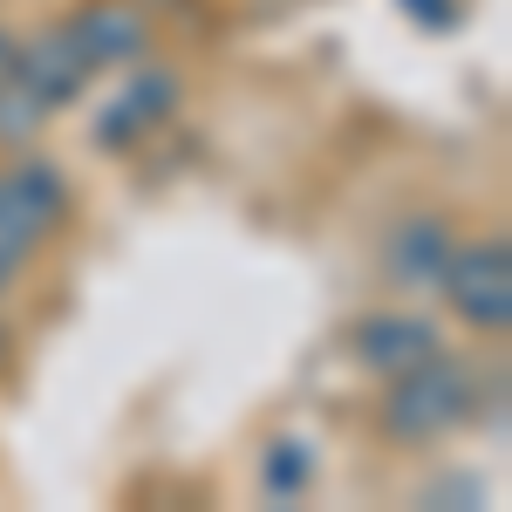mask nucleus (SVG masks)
<instances>
[{
    "mask_svg": "<svg viewBox=\"0 0 512 512\" xmlns=\"http://www.w3.org/2000/svg\"><path fill=\"white\" fill-rule=\"evenodd\" d=\"M62 28L96 76L151 55V7H137V0H76V14H62Z\"/></svg>",
    "mask_w": 512,
    "mask_h": 512,
    "instance_id": "20e7f679",
    "label": "nucleus"
},
{
    "mask_svg": "<svg viewBox=\"0 0 512 512\" xmlns=\"http://www.w3.org/2000/svg\"><path fill=\"white\" fill-rule=\"evenodd\" d=\"M123 103L137 110V117L151 123V137H158L164 123L178 117V103H185V76L171 69V62H151V55H137L130 69H123V89H117Z\"/></svg>",
    "mask_w": 512,
    "mask_h": 512,
    "instance_id": "6e6552de",
    "label": "nucleus"
},
{
    "mask_svg": "<svg viewBox=\"0 0 512 512\" xmlns=\"http://www.w3.org/2000/svg\"><path fill=\"white\" fill-rule=\"evenodd\" d=\"M349 349L376 383H390V376H403V369L431 362V355L444 349V335H437V321L410 315V308H376V315H362L349 328Z\"/></svg>",
    "mask_w": 512,
    "mask_h": 512,
    "instance_id": "423d86ee",
    "label": "nucleus"
},
{
    "mask_svg": "<svg viewBox=\"0 0 512 512\" xmlns=\"http://www.w3.org/2000/svg\"><path fill=\"white\" fill-rule=\"evenodd\" d=\"M14 76L28 82L48 110H69V103L89 96L96 69L82 62V48L69 41V28H62V21H48V28H35V35L14 41Z\"/></svg>",
    "mask_w": 512,
    "mask_h": 512,
    "instance_id": "0eeeda50",
    "label": "nucleus"
},
{
    "mask_svg": "<svg viewBox=\"0 0 512 512\" xmlns=\"http://www.w3.org/2000/svg\"><path fill=\"white\" fill-rule=\"evenodd\" d=\"M144 137H151V123L137 117L123 96H103V110H96V123H89V144L110 151V158H123V151H137Z\"/></svg>",
    "mask_w": 512,
    "mask_h": 512,
    "instance_id": "9b49d317",
    "label": "nucleus"
},
{
    "mask_svg": "<svg viewBox=\"0 0 512 512\" xmlns=\"http://www.w3.org/2000/svg\"><path fill=\"white\" fill-rule=\"evenodd\" d=\"M69 212H76V185H69V171L55 158H41V151H14V164L0 171V219L14 226L21 239H48L69 226Z\"/></svg>",
    "mask_w": 512,
    "mask_h": 512,
    "instance_id": "7ed1b4c3",
    "label": "nucleus"
},
{
    "mask_svg": "<svg viewBox=\"0 0 512 512\" xmlns=\"http://www.w3.org/2000/svg\"><path fill=\"white\" fill-rule=\"evenodd\" d=\"M137 7H158V14H164V7H185V0H137Z\"/></svg>",
    "mask_w": 512,
    "mask_h": 512,
    "instance_id": "f3484780",
    "label": "nucleus"
},
{
    "mask_svg": "<svg viewBox=\"0 0 512 512\" xmlns=\"http://www.w3.org/2000/svg\"><path fill=\"white\" fill-rule=\"evenodd\" d=\"M424 506H485V485L478 478H444L424 492Z\"/></svg>",
    "mask_w": 512,
    "mask_h": 512,
    "instance_id": "4468645a",
    "label": "nucleus"
},
{
    "mask_svg": "<svg viewBox=\"0 0 512 512\" xmlns=\"http://www.w3.org/2000/svg\"><path fill=\"white\" fill-rule=\"evenodd\" d=\"M396 7H403L417 28H437V35H444V28H458V0H396Z\"/></svg>",
    "mask_w": 512,
    "mask_h": 512,
    "instance_id": "ddd939ff",
    "label": "nucleus"
},
{
    "mask_svg": "<svg viewBox=\"0 0 512 512\" xmlns=\"http://www.w3.org/2000/svg\"><path fill=\"white\" fill-rule=\"evenodd\" d=\"M7 362H14V328L0 321V369H7Z\"/></svg>",
    "mask_w": 512,
    "mask_h": 512,
    "instance_id": "dca6fc26",
    "label": "nucleus"
},
{
    "mask_svg": "<svg viewBox=\"0 0 512 512\" xmlns=\"http://www.w3.org/2000/svg\"><path fill=\"white\" fill-rule=\"evenodd\" d=\"M260 7H267V14H274V7H294V0H260Z\"/></svg>",
    "mask_w": 512,
    "mask_h": 512,
    "instance_id": "a211bd4d",
    "label": "nucleus"
},
{
    "mask_svg": "<svg viewBox=\"0 0 512 512\" xmlns=\"http://www.w3.org/2000/svg\"><path fill=\"white\" fill-rule=\"evenodd\" d=\"M478 410H485V383H478V369L465 355L437 349L431 362H417V369H403L383 383V403H376V431L403 444V451H431L444 444L451 431H465L478 424Z\"/></svg>",
    "mask_w": 512,
    "mask_h": 512,
    "instance_id": "f257e3e1",
    "label": "nucleus"
},
{
    "mask_svg": "<svg viewBox=\"0 0 512 512\" xmlns=\"http://www.w3.org/2000/svg\"><path fill=\"white\" fill-rule=\"evenodd\" d=\"M48 117H55V110L7 69V76H0V151H35V137L48 130Z\"/></svg>",
    "mask_w": 512,
    "mask_h": 512,
    "instance_id": "1a4fd4ad",
    "label": "nucleus"
},
{
    "mask_svg": "<svg viewBox=\"0 0 512 512\" xmlns=\"http://www.w3.org/2000/svg\"><path fill=\"white\" fill-rule=\"evenodd\" d=\"M437 294L444 308L465 321L485 342H506L512 328V239L485 233V239H458L444 274H437Z\"/></svg>",
    "mask_w": 512,
    "mask_h": 512,
    "instance_id": "f03ea898",
    "label": "nucleus"
},
{
    "mask_svg": "<svg viewBox=\"0 0 512 512\" xmlns=\"http://www.w3.org/2000/svg\"><path fill=\"white\" fill-rule=\"evenodd\" d=\"M14 41H21V35H7V28H0V76L14 69Z\"/></svg>",
    "mask_w": 512,
    "mask_h": 512,
    "instance_id": "2eb2a0df",
    "label": "nucleus"
},
{
    "mask_svg": "<svg viewBox=\"0 0 512 512\" xmlns=\"http://www.w3.org/2000/svg\"><path fill=\"white\" fill-rule=\"evenodd\" d=\"M35 253H41L35 239H21L14 226H7V219H0V294H14V280L35 267Z\"/></svg>",
    "mask_w": 512,
    "mask_h": 512,
    "instance_id": "f8f14e48",
    "label": "nucleus"
},
{
    "mask_svg": "<svg viewBox=\"0 0 512 512\" xmlns=\"http://www.w3.org/2000/svg\"><path fill=\"white\" fill-rule=\"evenodd\" d=\"M308 485H315V451H308L301 437H274V444L260 451V492L280 499V506H294Z\"/></svg>",
    "mask_w": 512,
    "mask_h": 512,
    "instance_id": "9d476101",
    "label": "nucleus"
},
{
    "mask_svg": "<svg viewBox=\"0 0 512 512\" xmlns=\"http://www.w3.org/2000/svg\"><path fill=\"white\" fill-rule=\"evenodd\" d=\"M451 246H458V233H451L444 212H403L383 233L376 260H383V280L396 294H437V274H444Z\"/></svg>",
    "mask_w": 512,
    "mask_h": 512,
    "instance_id": "39448f33",
    "label": "nucleus"
}]
</instances>
